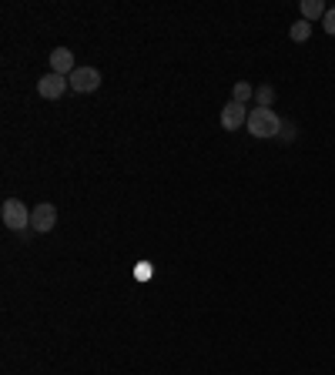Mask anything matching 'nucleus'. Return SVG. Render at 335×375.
Wrapping results in <instances>:
<instances>
[{"instance_id":"f257e3e1","label":"nucleus","mask_w":335,"mask_h":375,"mask_svg":"<svg viewBox=\"0 0 335 375\" xmlns=\"http://www.w3.org/2000/svg\"><path fill=\"white\" fill-rule=\"evenodd\" d=\"M245 128H248V135L252 137H265V141H268V137L282 135V118L275 114L272 107H252Z\"/></svg>"},{"instance_id":"9d476101","label":"nucleus","mask_w":335,"mask_h":375,"mask_svg":"<svg viewBox=\"0 0 335 375\" xmlns=\"http://www.w3.org/2000/svg\"><path fill=\"white\" fill-rule=\"evenodd\" d=\"M289 37L295 41V44H305V41L312 37V24H308V20H295V24L289 27Z\"/></svg>"},{"instance_id":"ddd939ff","label":"nucleus","mask_w":335,"mask_h":375,"mask_svg":"<svg viewBox=\"0 0 335 375\" xmlns=\"http://www.w3.org/2000/svg\"><path fill=\"white\" fill-rule=\"evenodd\" d=\"M282 141H295V124H282Z\"/></svg>"},{"instance_id":"f03ea898","label":"nucleus","mask_w":335,"mask_h":375,"mask_svg":"<svg viewBox=\"0 0 335 375\" xmlns=\"http://www.w3.org/2000/svg\"><path fill=\"white\" fill-rule=\"evenodd\" d=\"M0 218H4V225L11 228V231H27L31 228V208L20 198H7L0 205Z\"/></svg>"},{"instance_id":"423d86ee","label":"nucleus","mask_w":335,"mask_h":375,"mask_svg":"<svg viewBox=\"0 0 335 375\" xmlns=\"http://www.w3.org/2000/svg\"><path fill=\"white\" fill-rule=\"evenodd\" d=\"M245 124H248V111H245V104L228 101V104L221 107V128H225V131H238V128H245Z\"/></svg>"},{"instance_id":"4468645a","label":"nucleus","mask_w":335,"mask_h":375,"mask_svg":"<svg viewBox=\"0 0 335 375\" xmlns=\"http://www.w3.org/2000/svg\"><path fill=\"white\" fill-rule=\"evenodd\" d=\"M151 275V265H137V278H148Z\"/></svg>"},{"instance_id":"6e6552de","label":"nucleus","mask_w":335,"mask_h":375,"mask_svg":"<svg viewBox=\"0 0 335 375\" xmlns=\"http://www.w3.org/2000/svg\"><path fill=\"white\" fill-rule=\"evenodd\" d=\"M325 11H329V7H325L322 0H302V20H308V24H312V20H322Z\"/></svg>"},{"instance_id":"7ed1b4c3","label":"nucleus","mask_w":335,"mask_h":375,"mask_svg":"<svg viewBox=\"0 0 335 375\" xmlns=\"http://www.w3.org/2000/svg\"><path fill=\"white\" fill-rule=\"evenodd\" d=\"M71 88H74V94H94V90L101 88V71L91 67V64L77 67L74 74H71Z\"/></svg>"},{"instance_id":"1a4fd4ad","label":"nucleus","mask_w":335,"mask_h":375,"mask_svg":"<svg viewBox=\"0 0 335 375\" xmlns=\"http://www.w3.org/2000/svg\"><path fill=\"white\" fill-rule=\"evenodd\" d=\"M255 97V88L248 84V81H235V88H231V101L235 104H248Z\"/></svg>"},{"instance_id":"f8f14e48","label":"nucleus","mask_w":335,"mask_h":375,"mask_svg":"<svg viewBox=\"0 0 335 375\" xmlns=\"http://www.w3.org/2000/svg\"><path fill=\"white\" fill-rule=\"evenodd\" d=\"M322 27H325V34H332V37H335V7H329V11H325V17H322Z\"/></svg>"},{"instance_id":"20e7f679","label":"nucleus","mask_w":335,"mask_h":375,"mask_svg":"<svg viewBox=\"0 0 335 375\" xmlns=\"http://www.w3.org/2000/svg\"><path fill=\"white\" fill-rule=\"evenodd\" d=\"M71 88V77H64V74H44L41 81H37V94L44 97V101H57V97H64V90Z\"/></svg>"},{"instance_id":"0eeeda50","label":"nucleus","mask_w":335,"mask_h":375,"mask_svg":"<svg viewBox=\"0 0 335 375\" xmlns=\"http://www.w3.org/2000/svg\"><path fill=\"white\" fill-rule=\"evenodd\" d=\"M50 71H54V74H64V77L74 74L77 67H74L71 47H54V50H50Z\"/></svg>"},{"instance_id":"9b49d317","label":"nucleus","mask_w":335,"mask_h":375,"mask_svg":"<svg viewBox=\"0 0 335 375\" xmlns=\"http://www.w3.org/2000/svg\"><path fill=\"white\" fill-rule=\"evenodd\" d=\"M255 104H259V107H272L275 104V88H272V84H261V88H255Z\"/></svg>"},{"instance_id":"39448f33","label":"nucleus","mask_w":335,"mask_h":375,"mask_svg":"<svg viewBox=\"0 0 335 375\" xmlns=\"http://www.w3.org/2000/svg\"><path fill=\"white\" fill-rule=\"evenodd\" d=\"M54 225H57V208H54V205L44 201V205H37V208L31 211V228L37 235H47Z\"/></svg>"}]
</instances>
